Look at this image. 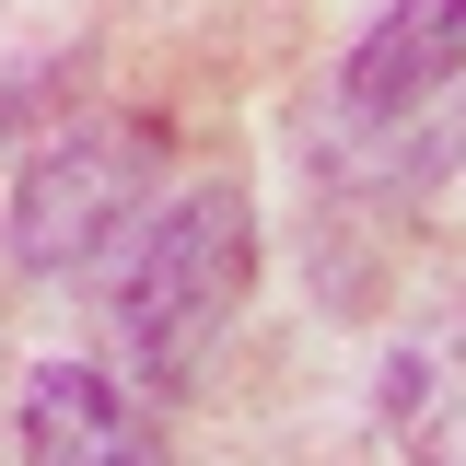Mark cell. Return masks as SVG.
<instances>
[{
  "mask_svg": "<svg viewBox=\"0 0 466 466\" xmlns=\"http://www.w3.org/2000/svg\"><path fill=\"white\" fill-rule=\"evenodd\" d=\"M257 280V210L245 187H187L164 222H140V257L116 268V350L140 385H198L233 339Z\"/></svg>",
  "mask_w": 466,
  "mask_h": 466,
  "instance_id": "6da1fadb",
  "label": "cell"
},
{
  "mask_svg": "<svg viewBox=\"0 0 466 466\" xmlns=\"http://www.w3.org/2000/svg\"><path fill=\"white\" fill-rule=\"evenodd\" d=\"M385 431L408 466H466V315L420 327L385 361Z\"/></svg>",
  "mask_w": 466,
  "mask_h": 466,
  "instance_id": "5b68a950",
  "label": "cell"
},
{
  "mask_svg": "<svg viewBox=\"0 0 466 466\" xmlns=\"http://www.w3.org/2000/svg\"><path fill=\"white\" fill-rule=\"evenodd\" d=\"M152 175H164V140L128 128V116H82V128L35 140V164L12 187V257H24L35 280H82L116 233L140 222Z\"/></svg>",
  "mask_w": 466,
  "mask_h": 466,
  "instance_id": "7a4b0ae2",
  "label": "cell"
},
{
  "mask_svg": "<svg viewBox=\"0 0 466 466\" xmlns=\"http://www.w3.org/2000/svg\"><path fill=\"white\" fill-rule=\"evenodd\" d=\"M455 70H466V0H385L373 35L350 47L339 94H350V116H420Z\"/></svg>",
  "mask_w": 466,
  "mask_h": 466,
  "instance_id": "277c9868",
  "label": "cell"
},
{
  "mask_svg": "<svg viewBox=\"0 0 466 466\" xmlns=\"http://www.w3.org/2000/svg\"><path fill=\"white\" fill-rule=\"evenodd\" d=\"M24 466H164V443H152V420L128 408L116 373L47 361L24 385Z\"/></svg>",
  "mask_w": 466,
  "mask_h": 466,
  "instance_id": "3957f363",
  "label": "cell"
}]
</instances>
